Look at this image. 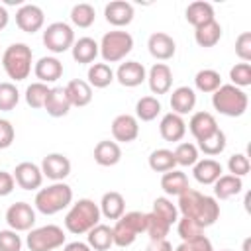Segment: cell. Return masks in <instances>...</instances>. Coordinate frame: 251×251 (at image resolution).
Segmentation results:
<instances>
[{"instance_id":"1","label":"cell","mask_w":251,"mask_h":251,"mask_svg":"<svg viewBox=\"0 0 251 251\" xmlns=\"http://www.w3.org/2000/svg\"><path fill=\"white\" fill-rule=\"evenodd\" d=\"M96 224H100V208L90 198H80L75 202L65 216V229L75 235L88 233Z\"/></svg>"},{"instance_id":"2","label":"cell","mask_w":251,"mask_h":251,"mask_svg":"<svg viewBox=\"0 0 251 251\" xmlns=\"http://www.w3.org/2000/svg\"><path fill=\"white\" fill-rule=\"evenodd\" d=\"M2 67L6 71V75L20 82L25 80L31 73V63H33V53L31 47L25 43H12L6 47V51L2 53Z\"/></svg>"},{"instance_id":"3","label":"cell","mask_w":251,"mask_h":251,"mask_svg":"<svg viewBox=\"0 0 251 251\" xmlns=\"http://www.w3.org/2000/svg\"><path fill=\"white\" fill-rule=\"evenodd\" d=\"M71 202H73V188L65 182H53L47 188H39L33 200L35 210L45 216H53L65 210L67 206H71Z\"/></svg>"},{"instance_id":"4","label":"cell","mask_w":251,"mask_h":251,"mask_svg":"<svg viewBox=\"0 0 251 251\" xmlns=\"http://www.w3.org/2000/svg\"><path fill=\"white\" fill-rule=\"evenodd\" d=\"M212 106L220 114L227 118H239L247 112L249 106V96L245 90L233 86V84H222L214 94H212Z\"/></svg>"},{"instance_id":"5","label":"cell","mask_w":251,"mask_h":251,"mask_svg":"<svg viewBox=\"0 0 251 251\" xmlns=\"http://www.w3.org/2000/svg\"><path fill=\"white\" fill-rule=\"evenodd\" d=\"M100 55L104 59V63H118L122 59H126V55L131 53L133 49V37L131 33L127 31H122V29H114V31H108L102 35L100 43Z\"/></svg>"},{"instance_id":"6","label":"cell","mask_w":251,"mask_h":251,"mask_svg":"<svg viewBox=\"0 0 251 251\" xmlns=\"http://www.w3.org/2000/svg\"><path fill=\"white\" fill-rule=\"evenodd\" d=\"M145 214L143 212H127L120 220H116V226L112 227L114 233V245L118 247H127L131 245L139 233L145 231Z\"/></svg>"},{"instance_id":"7","label":"cell","mask_w":251,"mask_h":251,"mask_svg":"<svg viewBox=\"0 0 251 251\" xmlns=\"http://www.w3.org/2000/svg\"><path fill=\"white\" fill-rule=\"evenodd\" d=\"M25 245L29 251H55L65 245V231L55 224L29 229L25 237Z\"/></svg>"},{"instance_id":"8","label":"cell","mask_w":251,"mask_h":251,"mask_svg":"<svg viewBox=\"0 0 251 251\" xmlns=\"http://www.w3.org/2000/svg\"><path fill=\"white\" fill-rule=\"evenodd\" d=\"M73 43H75V31L65 22H53L43 31V45L55 55L69 51Z\"/></svg>"},{"instance_id":"9","label":"cell","mask_w":251,"mask_h":251,"mask_svg":"<svg viewBox=\"0 0 251 251\" xmlns=\"http://www.w3.org/2000/svg\"><path fill=\"white\" fill-rule=\"evenodd\" d=\"M6 224L14 231H29L35 224V210L27 202H16L6 210Z\"/></svg>"},{"instance_id":"10","label":"cell","mask_w":251,"mask_h":251,"mask_svg":"<svg viewBox=\"0 0 251 251\" xmlns=\"http://www.w3.org/2000/svg\"><path fill=\"white\" fill-rule=\"evenodd\" d=\"M16 24L25 33H35L45 24V14L35 4H22L16 12Z\"/></svg>"},{"instance_id":"11","label":"cell","mask_w":251,"mask_h":251,"mask_svg":"<svg viewBox=\"0 0 251 251\" xmlns=\"http://www.w3.org/2000/svg\"><path fill=\"white\" fill-rule=\"evenodd\" d=\"M41 173L53 182H63L71 175V161L63 153H49L41 161Z\"/></svg>"},{"instance_id":"12","label":"cell","mask_w":251,"mask_h":251,"mask_svg":"<svg viewBox=\"0 0 251 251\" xmlns=\"http://www.w3.org/2000/svg\"><path fill=\"white\" fill-rule=\"evenodd\" d=\"M16 184L24 190H35L41 186L43 182V173H41V167H37L35 163L31 161H24L20 165H16L14 173H12Z\"/></svg>"},{"instance_id":"13","label":"cell","mask_w":251,"mask_h":251,"mask_svg":"<svg viewBox=\"0 0 251 251\" xmlns=\"http://www.w3.org/2000/svg\"><path fill=\"white\" fill-rule=\"evenodd\" d=\"M112 135L116 143H131L139 135V122L131 114H120L112 122Z\"/></svg>"},{"instance_id":"14","label":"cell","mask_w":251,"mask_h":251,"mask_svg":"<svg viewBox=\"0 0 251 251\" xmlns=\"http://www.w3.org/2000/svg\"><path fill=\"white\" fill-rule=\"evenodd\" d=\"M116 80L126 88H135L147 78V71L139 61H126L114 73Z\"/></svg>"},{"instance_id":"15","label":"cell","mask_w":251,"mask_h":251,"mask_svg":"<svg viewBox=\"0 0 251 251\" xmlns=\"http://www.w3.org/2000/svg\"><path fill=\"white\" fill-rule=\"evenodd\" d=\"M147 49H149L151 57H155L159 61H169V59H173V55L176 51V43L169 33L155 31L147 39Z\"/></svg>"},{"instance_id":"16","label":"cell","mask_w":251,"mask_h":251,"mask_svg":"<svg viewBox=\"0 0 251 251\" xmlns=\"http://www.w3.org/2000/svg\"><path fill=\"white\" fill-rule=\"evenodd\" d=\"M147 82L153 94H167L173 86V71L165 63H155L147 73Z\"/></svg>"},{"instance_id":"17","label":"cell","mask_w":251,"mask_h":251,"mask_svg":"<svg viewBox=\"0 0 251 251\" xmlns=\"http://www.w3.org/2000/svg\"><path fill=\"white\" fill-rule=\"evenodd\" d=\"M104 16H106L108 24H112L116 27H124V25H129L133 20V6L126 0H114V2L106 4Z\"/></svg>"},{"instance_id":"18","label":"cell","mask_w":251,"mask_h":251,"mask_svg":"<svg viewBox=\"0 0 251 251\" xmlns=\"http://www.w3.org/2000/svg\"><path fill=\"white\" fill-rule=\"evenodd\" d=\"M188 129H190V133L194 135L196 141H202V139L210 137L220 127H218V122H216L214 114H210V112H194L190 122H188Z\"/></svg>"},{"instance_id":"19","label":"cell","mask_w":251,"mask_h":251,"mask_svg":"<svg viewBox=\"0 0 251 251\" xmlns=\"http://www.w3.org/2000/svg\"><path fill=\"white\" fill-rule=\"evenodd\" d=\"M45 112L51 116V118H63L69 114L71 110V100L67 96V90L63 86H53L49 88V94L45 98Z\"/></svg>"},{"instance_id":"20","label":"cell","mask_w":251,"mask_h":251,"mask_svg":"<svg viewBox=\"0 0 251 251\" xmlns=\"http://www.w3.org/2000/svg\"><path fill=\"white\" fill-rule=\"evenodd\" d=\"M159 133L165 141H180L186 133V122L182 120V116H178L175 112H169L161 118Z\"/></svg>"},{"instance_id":"21","label":"cell","mask_w":251,"mask_h":251,"mask_svg":"<svg viewBox=\"0 0 251 251\" xmlns=\"http://www.w3.org/2000/svg\"><path fill=\"white\" fill-rule=\"evenodd\" d=\"M33 73L39 78V82H43V84L55 82L63 75V63L57 57H41L33 65Z\"/></svg>"},{"instance_id":"22","label":"cell","mask_w":251,"mask_h":251,"mask_svg":"<svg viewBox=\"0 0 251 251\" xmlns=\"http://www.w3.org/2000/svg\"><path fill=\"white\" fill-rule=\"evenodd\" d=\"M222 165H220V161H216V159H198L196 161V165H194V169H192V175H194V178L200 182V184H214L220 176H222Z\"/></svg>"},{"instance_id":"23","label":"cell","mask_w":251,"mask_h":251,"mask_svg":"<svg viewBox=\"0 0 251 251\" xmlns=\"http://www.w3.org/2000/svg\"><path fill=\"white\" fill-rule=\"evenodd\" d=\"M98 208H100V216L108 220H120L126 214V200L120 192L110 190V192H104Z\"/></svg>"},{"instance_id":"24","label":"cell","mask_w":251,"mask_h":251,"mask_svg":"<svg viewBox=\"0 0 251 251\" xmlns=\"http://www.w3.org/2000/svg\"><path fill=\"white\" fill-rule=\"evenodd\" d=\"M218 218H220V204H218V200L214 196L202 194V200H200L198 210L192 216V220H196L202 227H210V226H214L218 222Z\"/></svg>"},{"instance_id":"25","label":"cell","mask_w":251,"mask_h":251,"mask_svg":"<svg viewBox=\"0 0 251 251\" xmlns=\"http://www.w3.org/2000/svg\"><path fill=\"white\" fill-rule=\"evenodd\" d=\"M122 159V149L116 141H110V139H104V141H98L96 147H94V161L100 165V167H114L118 165Z\"/></svg>"},{"instance_id":"26","label":"cell","mask_w":251,"mask_h":251,"mask_svg":"<svg viewBox=\"0 0 251 251\" xmlns=\"http://www.w3.org/2000/svg\"><path fill=\"white\" fill-rule=\"evenodd\" d=\"M196 106V92L190 86H178L173 90L171 94V108L175 114L184 116L188 112H192Z\"/></svg>"},{"instance_id":"27","label":"cell","mask_w":251,"mask_h":251,"mask_svg":"<svg viewBox=\"0 0 251 251\" xmlns=\"http://www.w3.org/2000/svg\"><path fill=\"white\" fill-rule=\"evenodd\" d=\"M71 53H73V59H75L76 63L88 65V63H92V61L98 57L100 47H98V43H96L92 37H78V39L73 43Z\"/></svg>"},{"instance_id":"28","label":"cell","mask_w":251,"mask_h":251,"mask_svg":"<svg viewBox=\"0 0 251 251\" xmlns=\"http://www.w3.org/2000/svg\"><path fill=\"white\" fill-rule=\"evenodd\" d=\"M65 90H67V96L71 100V106L82 108V106H88L92 100V86L82 78H73L65 86Z\"/></svg>"},{"instance_id":"29","label":"cell","mask_w":251,"mask_h":251,"mask_svg":"<svg viewBox=\"0 0 251 251\" xmlns=\"http://www.w3.org/2000/svg\"><path fill=\"white\" fill-rule=\"evenodd\" d=\"M86 243H88V247L94 249V251H108V249L114 245L112 227L106 226V224H96V226L88 231Z\"/></svg>"},{"instance_id":"30","label":"cell","mask_w":251,"mask_h":251,"mask_svg":"<svg viewBox=\"0 0 251 251\" xmlns=\"http://www.w3.org/2000/svg\"><path fill=\"white\" fill-rule=\"evenodd\" d=\"M161 188L165 190V194L169 196H180L186 188H190L188 184V176L182 173V171H167L163 176H161Z\"/></svg>"},{"instance_id":"31","label":"cell","mask_w":251,"mask_h":251,"mask_svg":"<svg viewBox=\"0 0 251 251\" xmlns=\"http://www.w3.org/2000/svg\"><path fill=\"white\" fill-rule=\"evenodd\" d=\"M243 190V180L233 175H222L214 182V198L216 200H227Z\"/></svg>"},{"instance_id":"32","label":"cell","mask_w":251,"mask_h":251,"mask_svg":"<svg viewBox=\"0 0 251 251\" xmlns=\"http://www.w3.org/2000/svg\"><path fill=\"white\" fill-rule=\"evenodd\" d=\"M184 14H186V22H188L190 25H194V27L216 20V18H214V6H212L210 2H204V0H198V2L188 4V8H186Z\"/></svg>"},{"instance_id":"33","label":"cell","mask_w":251,"mask_h":251,"mask_svg":"<svg viewBox=\"0 0 251 251\" xmlns=\"http://www.w3.org/2000/svg\"><path fill=\"white\" fill-rule=\"evenodd\" d=\"M194 29H196L194 31V39H196V43L200 47H214L222 39V25L216 20H212L208 24H202V25H198Z\"/></svg>"},{"instance_id":"34","label":"cell","mask_w":251,"mask_h":251,"mask_svg":"<svg viewBox=\"0 0 251 251\" xmlns=\"http://www.w3.org/2000/svg\"><path fill=\"white\" fill-rule=\"evenodd\" d=\"M86 76H88L86 82H88L90 86H94V88H106V86H110V84L114 82V78H116L112 67L106 65V63H92Z\"/></svg>"},{"instance_id":"35","label":"cell","mask_w":251,"mask_h":251,"mask_svg":"<svg viewBox=\"0 0 251 251\" xmlns=\"http://www.w3.org/2000/svg\"><path fill=\"white\" fill-rule=\"evenodd\" d=\"M194 86L200 90V92H208V94H214L220 86H222V76L218 71L214 69H202L196 73L194 76Z\"/></svg>"},{"instance_id":"36","label":"cell","mask_w":251,"mask_h":251,"mask_svg":"<svg viewBox=\"0 0 251 251\" xmlns=\"http://www.w3.org/2000/svg\"><path fill=\"white\" fill-rule=\"evenodd\" d=\"M161 114V102L155 96H143L135 104V118L141 122H153Z\"/></svg>"},{"instance_id":"37","label":"cell","mask_w":251,"mask_h":251,"mask_svg":"<svg viewBox=\"0 0 251 251\" xmlns=\"http://www.w3.org/2000/svg\"><path fill=\"white\" fill-rule=\"evenodd\" d=\"M149 167H151V171H155V173L173 171V169L176 167L175 153H173L171 149H155V151L149 155Z\"/></svg>"},{"instance_id":"38","label":"cell","mask_w":251,"mask_h":251,"mask_svg":"<svg viewBox=\"0 0 251 251\" xmlns=\"http://www.w3.org/2000/svg\"><path fill=\"white\" fill-rule=\"evenodd\" d=\"M196 147H198V151H202L204 155H208V157H216V155H220V153L226 149V133H224L222 129H216L210 137L198 141Z\"/></svg>"},{"instance_id":"39","label":"cell","mask_w":251,"mask_h":251,"mask_svg":"<svg viewBox=\"0 0 251 251\" xmlns=\"http://www.w3.org/2000/svg\"><path fill=\"white\" fill-rule=\"evenodd\" d=\"M200 200H202V194H200L198 190H194V188H186V190H184V192L178 196L176 210H178L182 216L192 218V216L196 214V210H198Z\"/></svg>"},{"instance_id":"40","label":"cell","mask_w":251,"mask_h":251,"mask_svg":"<svg viewBox=\"0 0 251 251\" xmlns=\"http://www.w3.org/2000/svg\"><path fill=\"white\" fill-rule=\"evenodd\" d=\"M96 20V12L90 4L86 2H80V4H75L73 10H71V22L76 25V27H90Z\"/></svg>"},{"instance_id":"41","label":"cell","mask_w":251,"mask_h":251,"mask_svg":"<svg viewBox=\"0 0 251 251\" xmlns=\"http://www.w3.org/2000/svg\"><path fill=\"white\" fill-rule=\"evenodd\" d=\"M151 212H153L157 218L165 220L169 226H173V224L178 220V210H176V206L173 204V200H169V198H165V196L155 198Z\"/></svg>"},{"instance_id":"42","label":"cell","mask_w":251,"mask_h":251,"mask_svg":"<svg viewBox=\"0 0 251 251\" xmlns=\"http://www.w3.org/2000/svg\"><path fill=\"white\" fill-rule=\"evenodd\" d=\"M145 220H147V224H145V233L149 235V239H167L171 226H169L165 220L157 218L153 212L145 214Z\"/></svg>"},{"instance_id":"43","label":"cell","mask_w":251,"mask_h":251,"mask_svg":"<svg viewBox=\"0 0 251 251\" xmlns=\"http://www.w3.org/2000/svg\"><path fill=\"white\" fill-rule=\"evenodd\" d=\"M47 94H49V86L47 84H43V82H31L27 88H25V102H27V106H31V108H43L45 106V98H47Z\"/></svg>"},{"instance_id":"44","label":"cell","mask_w":251,"mask_h":251,"mask_svg":"<svg viewBox=\"0 0 251 251\" xmlns=\"http://www.w3.org/2000/svg\"><path fill=\"white\" fill-rule=\"evenodd\" d=\"M173 153H175L176 165H180V167H194L198 161V147L194 143H188V141L178 143Z\"/></svg>"},{"instance_id":"45","label":"cell","mask_w":251,"mask_h":251,"mask_svg":"<svg viewBox=\"0 0 251 251\" xmlns=\"http://www.w3.org/2000/svg\"><path fill=\"white\" fill-rule=\"evenodd\" d=\"M176 231H178V235H180L182 241H188V239H194V237L204 235V227L196 220L186 218V216H182L180 220H176Z\"/></svg>"},{"instance_id":"46","label":"cell","mask_w":251,"mask_h":251,"mask_svg":"<svg viewBox=\"0 0 251 251\" xmlns=\"http://www.w3.org/2000/svg\"><path fill=\"white\" fill-rule=\"evenodd\" d=\"M20 102V92L14 82H0V110L10 112L18 106Z\"/></svg>"},{"instance_id":"47","label":"cell","mask_w":251,"mask_h":251,"mask_svg":"<svg viewBox=\"0 0 251 251\" xmlns=\"http://www.w3.org/2000/svg\"><path fill=\"white\" fill-rule=\"evenodd\" d=\"M229 78H231V84L237 86V88H245L251 84V65L249 63H237L229 69Z\"/></svg>"},{"instance_id":"48","label":"cell","mask_w":251,"mask_h":251,"mask_svg":"<svg viewBox=\"0 0 251 251\" xmlns=\"http://www.w3.org/2000/svg\"><path fill=\"white\" fill-rule=\"evenodd\" d=\"M227 169H229V173L233 175V176H245L247 173H249V169H251V163H249V159H247V155H243V153H233L229 159H227Z\"/></svg>"},{"instance_id":"49","label":"cell","mask_w":251,"mask_h":251,"mask_svg":"<svg viewBox=\"0 0 251 251\" xmlns=\"http://www.w3.org/2000/svg\"><path fill=\"white\" fill-rule=\"evenodd\" d=\"M0 251H22V237L14 229H0Z\"/></svg>"},{"instance_id":"50","label":"cell","mask_w":251,"mask_h":251,"mask_svg":"<svg viewBox=\"0 0 251 251\" xmlns=\"http://www.w3.org/2000/svg\"><path fill=\"white\" fill-rule=\"evenodd\" d=\"M235 55L243 63L251 61V31H243V33L237 35V39H235Z\"/></svg>"},{"instance_id":"51","label":"cell","mask_w":251,"mask_h":251,"mask_svg":"<svg viewBox=\"0 0 251 251\" xmlns=\"http://www.w3.org/2000/svg\"><path fill=\"white\" fill-rule=\"evenodd\" d=\"M175 251H214V247H212V241L206 235H200V237L182 241Z\"/></svg>"},{"instance_id":"52","label":"cell","mask_w":251,"mask_h":251,"mask_svg":"<svg viewBox=\"0 0 251 251\" xmlns=\"http://www.w3.org/2000/svg\"><path fill=\"white\" fill-rule=\"evenodd\" d=\"M14 137H16V131L12 122L0 118V149H8L14 143Z\"/></svg>"},{"instance_id":"53","label":"cell","mask_w":251,"mask_h":251,"mask_svg":"<svg viewBox=\"0 0 251 251\" xmlns=\"http://www.w3.org/2000/svg\"><path fill=\"white\" fill-rule=\"evenodd\" d=\"M14 186H16V180H14L12 173L0 171V196H8V194H12Z\"/></svg>"},{"instance_id":"54","label":"cell","mask_w":251,"mask_h":251,"mask_svg":"<svg viewBox=\"0 0 251 251\" xmlns=\"http://www.w3.org/2000/svg\"><path fill=\"white\" fill-rule=\"evenodd\" d=\"M145 251H173V245L167 239H149Z\"/></svg>"},{"instance_id":"55","label":"cell","mask_w":251,"mask_h":251,"mask_svg":"<svg viewBox=\"0 0 251 251\" xmlns=\"http://www.w3.org/2000/svg\"><path fill=\"white\" fill-rule=\"evenodd\" d=\"M63 251H92L88 247V243H82V241H71L63 247Z\"/></svg>"},{"instance_id":"56","label":"cell","mask_w":251,"mask_h":251,"mask_svg":"<svg viewBox=\"0 0 251 251\" xmlns=\"http://www.w3.org/2000/svg\"><path fill=\"white\" fill-rule=\"evenodd\" d=\"M8 22H10V14H8V10H6L4 6H0V31L8 25Z\"/></svg>"},{"instance_id":"57","label":"cell","mask_w":251,"mask_h":251,"mask_svg":"<svg viewBox=\"0 0 251 251\" xmlns=\"http://www.w3.org/2000/svg\"><path fill=\"white\" fill-rule=\"evenodd\" d=\"M243 251H249V239L243 241Z\"/></svg>"},{"instance_id":"58","label":"cell","mask_w":251,"mask_h":251,"mask_svg":"<svg viewBox=\"0 0 251 251\" xmlns=\"http://www.w3.org/2000/svg\"><path fill=\"white\" fill-rule=\"evenodd\" d=\"M224 251H231V249H224Z\"/></svg>"}]
</instances>
